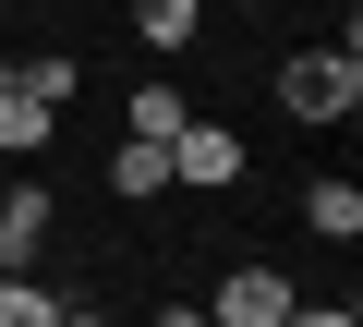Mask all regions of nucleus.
<instances>
[{
    "mask_svg": "<svg viewBox=\"0 0 363 327\" xmlns=\"http://www.w3.org/2000/svg\"><path fill=\"white\" fill-rule=\"evenodd\" d=\"M49 315H61V303H49L37 279H0V327H49Z\"/></svg>",
    "mask_w": 363,
    "mask_h": 327,
    "instance_id": "9b49d317",
    "label": "nucleus"
},
{
    "mask_svg": "<svg viewBox=\"0 0 363 327\" xmlns=\"http://www.w3.org/2000/svg\"><path fill=\"white\" fill-rule=\"evenodd\" d=\"M157 327H206V303H169V315H157Z\"/></svg>",
    "mask_w": 363,
    "mask_h": 327,
    "instance_id": "ddd939ff",
    "label": "nucleus"
},
{
    "mask_svg": "<svg viewBox=\"0 0 363 327\" xmlns=\"http://www.w3.org/2000/svg\"><path fill=\"white\" fill-rule=\"evenodd\" d=\"M49 121H61L49 97H25L13 73H0V157H37V145H49Z\"/></svg>",
    "mask_w": 363,
    "mask_h": 327,
    "instance_id": "0eeeda50",
    "label": "nucleus"
},
{
    "mask_svg": "<svg viewBox=\"0 0 363 327\" xmlns=\"http://www.w3.org/2000/svg\"><path fill=\"white\" fill-rule=\"evenodd\" d=\"M109 194H133V206H157V194H169V145H157V133H121V157H109Z\"/></svg>",
    "mask_w": 363,
    "mask_h": 327,
    "instance_id": "39448f33",
    "label": "nucleus"
},
{
    "mask_svg": "<svg viewBox=\"0 0 363 327\" xmlns=\"http://www.w3.org/2000/svg\"><path fill=\"white\" fill-rule=\"evenodd\" d=\"M169 182L230 194V182H242V133H218V121H182V133H169Z\"/></svg>",
    "mask_w": 363,
    "mask_h": 327,
    "instance_id": "7ed1b4c3",
    "label": "nucleus"
},
{
    "mask_svg": "<svg viewBox=\"0 0 363 327\" xmlns=\"http://www.w3.org/2000/svg\"><path fill=\"white\" fill-rule=\"evenodd\" d=\"M303 231H315V243H363V182H339V170H327V182L303 194Z\"/></svg>",
    "mask_w": 363,
    "mask_h": 327,
    "instance_id": "423d86ee",
    "label": "nucleus"
},
{
    "mask_svg": "<svg viewBox=\"0 0 363 327\" xmlns=\"http://www.w3.org/2000/svg\"><path fill=\"white\" fill-rule=\"evenodd\" d=\"M13 85H25V97H49V109H73V85H85V73L49 49V61H13Z\"/></svg>",
    "mask_w": 363,
    "mask_h": 327,
    "instance_id": "9d476101",
    "label": "nucleus"
},
{
    "mask_svg": "<svg viewBox=\"0 0 363 327\" xmlns=\"http://www.w3.org/2000/svg\"><path fill=\"white\" fill-rule=\"evenodd\" d=\"M37 255H49V194L25 182V194H0V279H37Z\"/></svg>",
    "mask_w": 363,
    "mask_h": 327,
    "instance_id": "20e7f679",
    "label": "nucleus"
},
{
    "mask_svg": "<svg viewBox=\"0 0 363 327\" xmlns=\"http://www.w3.org/2000/svg\"><path fill=\"white\" fill-rule=\"evenodd\" d=\"M279 327H363V315H351V303H291Z\"/></svg>",
    "mask_w": 363,
    "mask_h": 327,
    "instance_id": "f8f14e48",
    "label": "nucleus"
},
{
    "mask_svg": "<svg viewBox=\"0 0 363 327\" xmlns=\"http://www.w3.org/2000/svg\"><path fill=\"white\" fill-rule=\"evenodd\" d=\"M291 303H303V291H291L279 267H230V279L206 291V327H279Z\"/></svg>",
    "mask_w": 363,
    "mask_h": 327,
    "instance_id": "f03ea898",
    "label": "nucleus"
},
{
    "mask_svg": "<svg viewBox=\"0 0 363 327\" xmlns=\"http://www.w3.org/2000/svg\"><path fill=\"white\" fill-rule=\"evenodd\" d=\"M49 327H109V315H49Z\"/></svg>",
    "mask_w": 363,
    "mask_h": 327,
    "instance_id": "4468645a",
    "label": "nucleus"
},
{
    "mask_svg": "<svg viewBox=\"0 0 363 327\" xmlns=\"http://www.w3.org/2000/svg\"><path fill=\"white\" fill-rule=\"evenodd\" d=\"M279 109L291 121H351L363 109V49L339 37V49H291L279 61Z\"/></svg>",
    "mask_w": 363,
    "mask_h": 327,
    "instance_id": "f257e3e1",
    "label": "nucleus"
},
{
    "mask_svg": "<svg viewBox=\"0 0 363 327\" xmlns=\"http://www.w3.org/2000/svg\"><path fill=\"white\" fill-rule=\"evenodd\" d=\"M182 121H194V97H182V85H145V97H133V133H157V145H169Z\"/></svg>",
    "mask_w": 363,
    "mask_h": 327,
    "instance_id": "1a4fd4ad",
    "label": "nucleus"
},
{
    "mask_svg": "<svg viewBox=\"0 0 363 327\" xmlns=\"http://www.w3.org/2000/svg\"><path fill=\"white\" fill-rule=\"evenodd\" d=\"M133 25H145V49H182L206 25V0H133Z\"/></svg>",
    "mask_w": 363,
    "mask_h": 327,
    "instance_id": "6e6552de",
    "label": "nucleus"
}]
</instances>
